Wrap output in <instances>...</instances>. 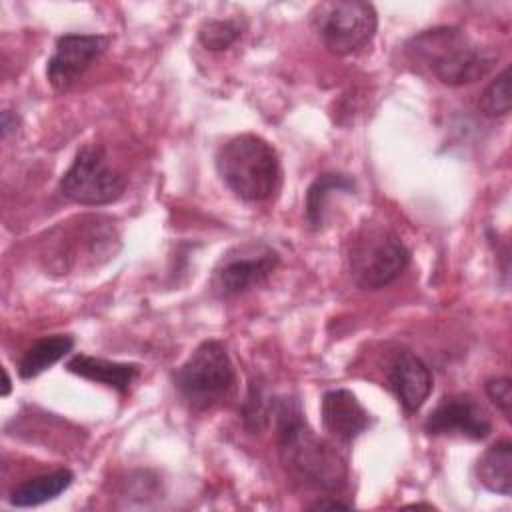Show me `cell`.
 <instances>
[{
  "instance_id": "cell-1",
  "label": "cell",
  "mask_w": 512,
  "mask_h": 512,
  "mask_svg": "<svg viewBox=\"0 0 512 512\" xmlns=\"http://www.w3.org/2000/svg\"><path fill=\"white\" fill-rule=\"evenodd\" d=\"M278 418V450L286 472L300 484L334 492L346 484V462L334 446L318 438L302 418L296 400H280L274 408Z\"/></svg>"
},
{
  "instance_id": "cell-2",
  "label": "cell",
  "mask_w": 512,
  "mask_h": 512,
  "mask_svg": "<svg viewBox=\"0 0 512 512\" xmlns=\"http://www.w3.org/2000/svg\"><path fill=\"white\" fill-rule=\"evenodd\" d=\"M404 52L414 68L446 86H464L484 78L498 58L456 26H436L414 34Z\"/></svg>"
},
{
  "instance_id": "cell-3",
  "label": "cell",
  "mask_w": 512,
  "mask_h": 512,
  "mask_svg": "<svg viewBox=\"0 0 512 512\" xmlns=\"http://www.w3.org/2000/svg\"><path fill=\"white\" fill-rule=\"evenodd\" d=\"M216 170L230 192L244 202H264L280 186L276 148L256 134H238L220 146Z\"/></svg>"
},
{
  "instance_id": "cell-4",
  "label": "cell",
  "mask_w": 512,
  "mask_h": 512,
  "mask_svg": "<svg viewBox=\"0 0 512 512\" xmlns=\"http://www.w3.org/2000/svg\"><path fill=\"white\" fill-rule=\"evenodd\" d=\"M410 250L400 236L380 222L360 224L346 240V264L362 290H382L408 266Z\"/></svg>"
},
{
  "instance_id": "cell-5",
  "label": "cell",
  "mask_w": 512,
  "mask_h": 512,
  "mask_svg": "<svg viewBox=\"0 0 512 512\" xmlns=\"http://www.w3.org/2000/svg\"><path fill=\"white\" fill-rule=\"evenodd\" d=\"M174 386L194 412L222 402L234 386V366L226 346L218 340H204L174 372Z\"/></svg>"
},
{
  "instance_id": "cell-6",
  "label": "cell",
  "mask_w": 512,
  "mask_h": 512,
  "mask_svg": "<svg viewBox=\"0 0 512 512\" xmlns=\"http://www.w3.org/2000/svg\"><path fill=\"white\" fill-rule=\"evenodd\" d=\"M310 20L322 44L340 56L366 48L378 28L374 6L360 0L320 2L312 8Z\"/></svg>"
},
{
  "instance_id": "cell-7",
  "label": "cell",
  "mask_w": 512,
  "mask_h": 512,
  "mask_svg": "<svg viewBox=\"0 0 512 512\" xmlns=\"http://www.w3.org/2000/svg\"><path fill=\"white\" fill-rule=\"evenodd\" d=\"M126 188V178L112 170L100 148L84 146L76 152L70 168L60 178V192L82 206L116 202Z\"/></svg>"
},
{
  "instance_id": "cell-8",
  "label": "cell",
  "mask_w": 512,
  "mask_h": 512,
  "mask_svg": "<svg viewBox=\"0 0 512 512\" xmlns=\"http://www.w3.org/2000/svg\"><path fill=\"white\" fill-rule=\"evenodd\" d=\"M280 256L264 242H244L230 248L216 262L210 292L216 298H234L262 284L278 266Z\"/></svg>"
},
{
  "instance_id": "cell-9",
  "label": "cell",
  "mask_w": 512,
  "mask_h": 512,
  "mask_svg": "<svg viewBox=\"0 0 512 512\" xmlns=\"http://www.w3.org/2000/svg\"><path fill=\"white\" fill-rule=\"evenodd\" d=\"M58 232L60 236L54 242V254L48 256L60 270L76 266L80 258L98 266L100 260L114 256L120 246L114 224L102 216H80L76 218V224L66 222Z\"/></svg>"
},
{
  "instance_id": "cell-10",
  "label": "cell",
  "mask_w": 512,
  "mask_h": 512,
  "mask_svg": "<svg viewBox=\"0 0 512 512\" xmlns=\"http://www.w3.org/2000/svg\"><path fill=\"white\" fill-rule=\"evenodd\" d=\"M424 430L430 436L484 440L492 430V422L470 394H448L432 408Z\"/></svg>"
},
{
  "instance_id": "cell-11",
  "label": "cell",
  "mask_w": 512,
  "mask_h": 512,
  "mask_svg": "<svg viewBox=\"0 0 512 512\" xmlns=\"http://www.w3.org/2000/svg\"><path fill=\"white\" fill-rule=\"evenodd\" d=\"M104 34H64L56 40L54 54L46 64V78L58 92L68 90L84 70L108 48Z\"/></svg>"
},
{
  "instance_id": "cell-12",
  "label": "cell",
  "mask_w": 512,
  "mask_h": 512,
  "mask_svg": "<svg viewBox=\"0 0 512 512\" xmlns=\"http://www.w3.org/2000/svg\"><path fill=\"white\" fill-rule=\"evenodd\" d=\"M320 418L324 430L340 444L354 442L372 424L370 412L360 404L356 394L346 388L324 392L320 402Z\"/></svg>"
},
{
  "instance_id": "cell-13",
  "label": "cell",
  "mask_w": 512,
  "mask_h": 512,
  "mask_svg": "<svg viewBox=\"0 0 512 512\" xmlns=\"http://www.w3.org/2000/svg\"><path fill=\"white\" fill-rule=\"evenodd\" d=\"M388 386L406 412H418L432 390L428 366L410 350H400L388 368Z\"/></svg>"
},
{
  "instance_id": "cell-14",
  "label": "cell",
  "mask_w": 512,
  "mask_h": 512,
  "mask_svg": "<svg viewBox=\"0 0 512 512\" xmlns=\"http://www.w3.org/2000/svg\"><path fill=\"white\" fill-rule=\"evenodd\" d=\"M66 370L82 376L92 382H100L108 388H114L120 394H126L130 384L138 378L140 368L136 364H126V362H112L104 358H96L90 354H74L66 362Z\"/></svg>"
},
{
  "instance_id": "cell-15",
  "label": "cell",
  "mask_w": 512,
  "mask_h": 512,
  "mask_svg": "<svg viewBox=\"0 0 512 512\" xmlns=\"http://www.w3.org/2000/svg\"><path fill=\"white\" fill-rule=\"evenodd\" d=\"M478 482L496 494H512V444L508 440L488 446L476 462Z\"/></svg>"
},
{
  "instance_id": "cell-16",
  "label": "cell",
  "mask_w": 512,
  "mask_h": 512,
  "mask_svg": "<svg viewBox=\"0 0 512 512\" xmlns=\"http://www.w3.org/2000/svg\"><path fill=\"white\" fill-rule=\"evenodd\" d=\"M72 480H74V474L68 468L40 474L12 488L8 500L12 506H18V508L38 506L60 496L72 484Z\"/></svg>"
},
{
  "instance_id": "cell-17",
  "label": "cell",
  "mask_w": 512,
  "mask_h": 512,
  "mask_svg": "<svg viewBox=\"0 0 512 512\" xmlns=\"http://www.w3.org/2000/svg\"><path fill=\"white\" fill-rule=\"evenodd\" d=\"M74 348V338L68 334H52L36 340L26 352L22 354L18 362V374L24 380H30L50 366H54L58 360H62L70 350Z\"/></svg>"
},
{
  "instance_id": "cell-18",
  "label": "cell",
  "mask_w": 512,
  "mask_h": 512,
  "mask_svg": "<svg viewBox=\"0 0 512 512\" xmlns=\"http://www.w3.org/2000/svg\"><path fill=\"white\" fill-rule=\"evenodd\" d=\"M354 190V180L346 174H320L308 188L306 192V220L312 228H320L324 222V216L328 212V204L332 196L338 192H352Z\"/></svg>"
},
{
  "instance_id": "cell-19",
  "label": "cell",
  "mask_w": 512,
  "mask_h": 512,
  "mask_svg": "<svg viewBox=\"0 0 512 512\" xmlns=\"http://www.w3.org/2000/svg\"><path fill=\"white\" fill-rule=\"evenodd\" d=\"M480 110L488 118H502L510 112L512 96H510V66H506L480 94L478 100Z\"/></svg>"
},
{
  "instance_id": "cell-20",
  "label": "cell",
  "mask_w": 512,
  "mask_h": 512,
  "mask_svg": "<svg viewBox=\"0 0 512 512\" xmlns=\"http://www.w3.org/2000/svg\"><path fill=\"white\" fill-rule=\"evenodd\" d=\"M240 36V24L236 20H204L198 28V40L208 50H224Z\"/></svg>"
},
{
  "instance_id": "cell-21",
  "label": "cell",
  "mask_w": 512,
  "mask_h": 512,
  "mask_svg": "<svg viewBox=\"0 0 512 512\" xmlns=\"http://www.w3.org/2000/svg\"><path fill=\"white\" fill-rule=\"evenodd\" d=\"M270 410H274V406L268 402L264 390L256 384L250 386V392H248V398L242 406V418H244V424L248 430H260L266 426L268 422V414Z\"/></svg>"
},
{
  "instance_id": "cell-22",
  "label": "cell",
  "mask_w": 512,
  "mask_h": 512,
  "mask_svg": "<svg viewBox=\"0 0 512 512\" xmlns=\"http://www.w3.org/2000/svg\"><path fill=\"white\" fill-rule=\"evenodd\" d=\"M486 396L510 420L512 416V382L508 376H494L486 380Z\"/></svg>"
},
{
  "instance_id": "cell-23",
  "label": "cell",
  "mask_w": 512,
  "mask_h": 512,
  "mask_svg": "<svg viewBox=\"0 0 512 512\" xmlns=\"http://www.w3.org/2000/svg\"><path fill=\"white\" fill-rule=\"evenodd\" d=\"M326 508H350V504L342 500H318L310 506V510H326Z\"/></svg>"
},
{
  "instance_id": "cell-24",
  "label": "cell",
  "mask_w": 512,
  "mask_h": 512,
  "mask_svg": "<svg viewBox=\"0 0 512 512\" xmlns=\"http://www.w3.org/2000/svg\"><path fill=\"white\" fill-rule=\"evenodd\" d=\"M2 374H4V388H2V396H8V392H10V376H8V372H6V370H2Z\"/></svg>"
},
{
  "instance_id": "cell-25",
  "label": "cell",
  "mask_w": 512,
  "mask_h": 512,
  "mask_svg": "<svg viewBox=\"0 0 512 512\" xmlns=\"http://www.w3.org/2000/svg\"><path fill=\"white\" fill-rule=\"evenodd\" d=\"M408 508H432V504H410Z\"/></svg>"
}]
</instances>
